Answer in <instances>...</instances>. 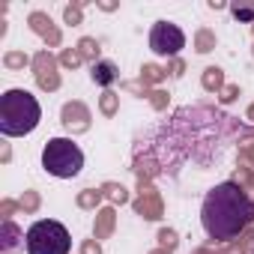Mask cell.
Listing matches in <instances>:
<instances>
[{
	"label": "cell",
	"instance_id": "1",
	"mask_svg": "<svg viewBox=\"0 0 254 254\" xmlns=\"http://www.w3.org/2000/svg\"><path fill=\"white\" fill-rule=\"evenodd\" d=\"M254 221V200L239 183H218L206 191L200 206V224L209 239L230 242Z\"/></svg>",
	"mask_w": 254,
	"mask_h": 254
},
{
	"label": "cell",
	"instance_id": "2",
	"mask_svg": "<svg viewBox=\"0 0 254 254\" xmlns=\"http://www.w3.org/2000/svg\"><path fill=\"white\" fill-rule=\"evenodd\" d=\"M39 120H42V108L33 93L15 87L0 96V135L24 138L39 126Z\"/></svg>",
	"mask_w": 254,
	"mask_h": 254
},
{
	"label": "cell",
	"instance_id": "3",
	"mask_svg": "<svg viewBox=\"0 0 254 254\" xmlns=\"http://www.w3.org/2000/svg\"><path fill=\"white\" fill-rule=\"evenodd\" d=\"M42 168L57 180H72L84 168V153L72 138H51L42 147Z\"/></svg>",
	"mask_w": 254,
	"mask_h": 254
},
{
	"label": "cell",
	"instance_id": "4",
	"mask_svg": "<svg viewBox=\"0 0 254 254\" xmlns=\"http://www.w3.org/2000/svg\"><path fill=\"white\" fill-rule=\"evenodd\" d=\"M24 248H27V254H69L72 251V236L60 221L39 218L27 227Z\"/></svg>",
	"mask_w": 254,
	"mask_h": 254
},
{
	"label": "cell",
	"instance_id": "5",
	"mask_svg": "<svg viewBox=\"0 0 254 254\" xmlns=\"http://www.w3.org/2000/svg\"><path fill=\"white\" fill-rule=\"evenodd\" d=\"M150 48L159 57H174L186 48V33L174 21H156L150 30Z\"/></svg>",
	"mask_w": 254,
	"mask_h": 254
},
{
	"label": "cell",
	"instance_id": "6",
	"mask_svg": "<svg viewBox=\"0 0 254 254\" xmlns=\"http://www.w3.org/2000/svg\"><path fill=\"white\" fill-rule=\"evenodd\" d=\"M90 75H93V81L99 84V87H111L114 81H117V66L111 63V60H99V63H93V69H90Z\"/></svg>",
	"mask_w": 254,
	"mask_h": 254
}]
</instances>
